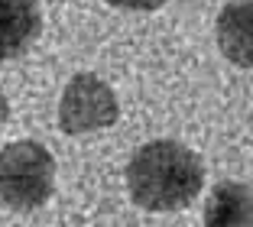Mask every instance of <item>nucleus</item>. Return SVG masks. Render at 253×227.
Listing matches in <instances>:
<instances>
[{
    "instance_id": "obj_8",
    "label": "nucleus",
    "mask_w": 253,
    "mask_h": 227,
    "mask_svg": "<svg viewBox=\"0 0 253 227\" xmlns=\"http://www.w3.org/2000/svg\"><path fill=\"white\" fill-rule=\"evenodd\" d=\"M7 117H10V104H7V97H3V91H0V127L7 124Z\"/></svg>"
},
{
    "instance_id": "obj_4",
    "label": "nucleus",
    "mask_w": 253,
    "mask_h": 227,
    "mask_svg": "<svg viewBox=\"0 0 253 227\" xmlns=\"http://www.w3.org/2000/svg\"><path fill=\"white\" fill-rule=\"evenodd\" d=\"M42 30L39 0H0V62L30 49Z\"/></svg>"
},
{
    "instance_id": "obj_5",
    "label": "nucleus",
    "mask_w": 253,
    "mask_h": 227,
    "mask_svg": "<svg viewBox=\"0 0 253 227\" xmlns=\"http://www.w3.org/2000/svg\"><path fill=\"white\" fill-rule=\"evenodd\" d=\"M217 45L224 59L240 68H253V0H237L217 13Z\"/></svg>"
},
{
    "instance_id": "obj_1",
    "label": "nucleus",
    "mask_w": 253,
    "mask_h": 227,
    "mask_svg": "<svg viewBox=\"0 0 253 227\" xmlns=\"http://www.w3.org/2000/svg\"><path fill=\"white\" fill-rule=\"evenodd\" d=\"M205 185L201 159L175 139L143 143L126 166V188L146 211H179L198 198Z\"/></svg>"
},
{
    "instance_id": "obj_6",
    "label": "nucleus",
    "mask_w": 253,
    "mask_h": 227,
    "mask_svg": "<svg viewBox=\"0 0 253 227\" xmlns=\"http://www.w3.org/2000/svg\"><path fill=\"white\" fill-rule=\"evenodd\" d=\"M205 227H253V188L247 182H221L205 201Z\"/></svg>"
},
{
    "instance_id": "obj_3",
    "label": "nucleus",
    "mask_w": 253,
    "mask_h": 227,
    "mask_svg": "<svg viewBox=\"0 0 253 227\" xmlns=\"http://www.w3.org/2000/svg\"><path fill=\"white\" fill-rule=\"evenodd\" d=\"M120 104L114 88L104 78L91 72H78L62 91L59 101V124L65 133H91L117 124Z\"/></svg>"
},
{
    "instance_id": "obj_2",
    "label": "nucleus",
    "mask_w": 253,
    "mask_h": 227,
    "mask_svg": "<svg viewBox=\"0 0 253 227\" xmlns=\"http://www.w3.org/2000/svg\"><path fill=\"white\" fill-rule=\"evenodd\" d=\"M55 188V159L36 139H16L0 149V201L13 211L45 205Z\"/></svg>"
},
{
    "instance_id": "obj_7",
    "label": "nucleus",
    "mask_w": 253,
    "mask_h": 227,
    "mask_svg": "<svg viewBox=\"0 0 253 227\" xmlns=\"http://www.w3.org/2000/svg\"><path fill=\"white\" fill-rule=\"evenodd\" d=\"M107 3H114L120 10H159L169 0H107Z\"/></svg>"
}]
</instances>
